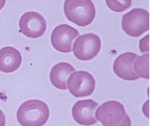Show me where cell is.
Wrapping results in <instances>:
<instances>
[{
	"label": "cell",
	"instance_id": "1",
	"mask_svg": "<svg viewBox=\"0 0 151 126\" xmlns=\"http://www.w3.org/2000/svg\"><path fill=\"white\" fill-rule=\"evenodd\" d=\"M48 105L39 100H30L23 102L17 112V119L22 126H43L49 117Z\"/></svg>",
	"mask_w": 151,
	"mask_h": 126
},
{
	"label": "cell",
	"instance_id": "2",
	"mask_svg": "<svg viewBox=\"0 0 151 126\" xmlns=\"http://www.w3.org/2000/svg\"><path fill=\"white\" fill-rule=\"evenodd\" d=\"M64 11L69 21L81 27L91 24L96 15L95 5L90 0H67Z\"/></svg>",
	"mask_w": 151,
	"mask_h": 126
},
{
	"label": "cell",
	"instance_id": "3",
	"mask_svg": "<svg viewBox=\"0 0 151 126\" xmlns=\"http://www.w3.org/2000/svg\"><path fill=\"white\" fill-rule=\"evenodd\" d=\"M96 120L103 126H131V121L124 105L118 101L105 102L97 109Z\"/></svg>",
	"mask_w": 151,
	"mask_h": 126
},
{
	"label": "cell",
	"instance_id": "4",
	"mask_svg": "<svg viewBox=\"0 0 151 126\" xmlns=\"http://www.w3.org/2000/svg\"><path fill=\"white\" fill-rule=\"evenodd\" d=\"M123 30L130 36L138 37L150 29V14L143 9H134L123 16Z\"/></svg>",
	"mask_w": 151,
	"mask_h": 126
},
{
	"label": "cell",
	"instance_id": "5",
	"mask_svg": "<svg viewBox=\"0 0 151 126\" xmlns=\"http://www.w3.org/2000/svg\"><path fill=\"white\" fill-rule=\"evenodd\" d=\"M101 48V41L98 35L87 33L79 37L73 45V53L80 60L87 61L95 58Z\"/></svg>",
	"mask_w": 151,
	"mask_h": 126
},
{
	"label": "cell",
	"instance_id": "6",
	"mask_svg": "<svg viewBox=\"0 0 151 126\" xmlns=\"http://www.w3.org/2000/svg\"><path fill=\"white\" fill-rule=\"evenodd\" d=\"M70 92L76 97L89 96L93 93L96 82L93 76L84 71L76 72L68 79Z\"/></svg>",
	"mask_w": 151,
	"mask_h": 126
},
{
	"label": "cell",
	"instance_id": "7",
	"mask_svg": "<svg viewBox=\"0 0 151 126\" xmlns=\"http://www.w3.org/2000/svg\"><path fill=\"white\" fill-rule=\"evenodd\" d=\"M19 26L20 31L25 36L35 39L45 34L47 29V22L42 14L31 11L21 16Z\"/></svg>",
	"mask_w": 151,
	"mask_h": 126
},
{
	"label": "cell",
	"instance_id": "8",
	"mask_svg": "<svg viewBox=\"0 0 151 126\" xmlns=\"http://www.w3.org/2000/svg\"><path fill=\"white\" fill-rule=\"evenodd\" d=\"M79 36L77 29L63 24L54 28L51 35V43L54 48L62 53H70L74 41Z\"/></svg>",
	"mask_w": 151,
	"mask_h": 126
},
{
	"label": "cell",
	"instance_id": "9",
	"mask_svg": "<svg viewBox=\"0 0 151 126\" xmlns=\"http://www.w3.org/2000/svg\"><path fill=\"white\" fill-rule=\"evenodd\" d=\"M99 104L91 99L78 101L72 108V116L76 122L83 126L93 125L98 122L95 117Z\"/></svg>",
	"mask_w": 151,
	"mask_h": 126
},
{
	"label": "cell",
	"instance_id": "10",
	"mask_svg": "<svg viewBox=\"0 0 151 126\" xmlns=\"http://www.w3.org/2000/svg\"><path fill=\"white\" fill-rule=\"evenodd\" d=\"M138 57V55L133 53H125L120 55L114 63V72L125 80L133 81L139 79L133 69L134 63Z\"/></svg>",
	"mask_w": 151,
	"mask_h": 126
},
{
	"label": "cell",
	"instance_id": "11",
	"mask_svg": "<svg viewBox=\"0 0 151 126\" xmlns=\"http://www.w3.org/2000/svg\"><path fill=\"white\" fill-rule=\"evenodd\" d=\"M22 57L18 50L12 47H6L0 49V71L11 73L20 67Z\"/></svg>",
	"mask_w": 151,
	"mask_h": 126
},
{
	"label": "cell",
	"instance_id": "12",
	"mask_svg": "<svg viewBox=\"0 0 151 126\" xmlns=\"http://www.w3.org/2000/svg\"><path fill=\"white\" fill-rule=\"evenodd\" d=\"M76 69L71 64L65 62L59 63L54 65L50 74V80L56 88L60 90L68 89L67 80Z\"/></svg>",
	"mask_w": 151,
	"mask_h": 126
},
{
	"label": "cell",
	"instance_id": "13",
	"mask_svg": "<svg viewBox=\"0 0 151 126\" xmlns=\"http://www.w3.org/2000/svg\"><path fill=\"white\" fill-rule=\"evenodd\" d=\"M134 71L138 77L150 78V54H144L138 57L134 64Z\"/></svg>",
	"mask_w": 151,
	"mask_h": 126
},
{
	"label": "cell",
	"instance_id": "14",
	"mask_svg": "<svg viewBox=\"0 0 151 126\" xmlns=\"http://www.w3.org/2000/svg\"><path fill=\"white\" fill-rule=\"evenodd\" d=\"M106 3L110 9L121 12L129 9L132 4V1H106Z\"/></svg>",
	"mask_w": 151,
	"mask_h": 126
},
{
	"label": "cell",
	"instance_id": "15",
	"mask_svg": "<svg viewBox=\"0 0 151 126\" xmlns=\"http://www.w3.org/2000/svg\"><path fill=\"white\" fill-rule=\"evenodd\" d=\"M139 48L141 52L143 53L146 51H147L149 52V43H145V41L144 38L143 39H141L140 41V44H139Z\"/></svg>",
	"mask_w": 151,
	"mask_h": 126
},
{
	"label": "cell",
	"instance_id": "16",
	"mask_svg": "<svg viewBox=\"0 0 151 126\" xmlns=\"http://www.w3.org/2000/svg\"><path fill=\"white\" fill-rule=\"evenodd\" d=\"M6 116L5 114L0 109V126H5L6 125Z\"/></svg>",
	"mask_w": 151,
	"mask_h": 126
},
{
	"label": "cell",
	"instance_id": "17",
	"mask_svg": "<svg viewBox=\"0 0 151 126\" xmlns=\"http://www.w3.org/2000/svg\"><path fill=\"white\" fill-rule=\"evenodd\" d=\"M6 1L5 0H3V1L0 0V11L2 9L3 7H4L5 4H6Z\"/></svg>",
	"mask_w": 151,
	"mask_h": 126
}]
</instances>
